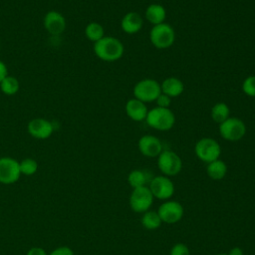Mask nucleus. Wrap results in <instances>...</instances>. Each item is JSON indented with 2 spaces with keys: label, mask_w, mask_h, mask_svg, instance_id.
Instances as JSON below:
<instances>
[{
  "label": "nucleus",
  "mask_w": 255,
  "mask_h": 255,
  "mask_svg": "<svg viewBox=\"0 0 255 255\" xmlns=\"http://www.w3.org/2000/svg\"><path fill=\"white\" fill-rule=\"evenodd\" d=\"M95 55L102 61L115 62L120 60L125 52L124 44L113 36H104L94 43Z\"/></svg>",
  "instance_id": "1"
},
{
  "label": "nucleus",
  "mask_w": 255,
  "mask_h": 255,
  "mask_svg": "<svg viewBox=\"0 0 255 255\" xmlns=\"http://www.w3.org/2000/svg\"><path fill=\"white\" fill-rule=\"evenodd\" d=\"M145 122L157 130H169L175 124V116L170 109L155 107L147 112Z\"/></svg>",
  "instance_id": "2"
},
{
  "label": "nucleus",
  "mask_w": 255,
  "mask_h": 255,
  "mask_svg": "<svg viewBox=\"0 0 255 255\" xmlns=\"http://www.w3.org/2000/svg\"><path fill=\"white\" fill-rule=\"evenodd\" d=\"M149 40L157 49H167L171 47L175 40V32L167 23L153 25L149 32Z\"/></svg>",
  "instance_id": "3"
},
{
  "label": "nucleus",
  "mask_w": 255,
  "mask_h": 255,
  "mask_svg": "<svg viewBox=\"0 0 255 255\" xmlns=\"http://www.w3.org/2000/svg\"><path fill=\"white\" fill-rule=\"evenodd\" d=\"M133 96L143 103L155 102L160 95V84L153 79H143L137 82L133 87Z\"/></svg>",
  "instance_id": "4"
},
{
  "label": "nucleus",
  "mask_w": 255,
  "mask_h": 255,
  "mask_svg": "<svg viewBox=\"0 0 255 255\" xmlns=\"http://www.w3.org/2000/svg\"><path fill=\"white\" fill-rule=\"evenodd\" d=\"M157 166L163 175L174 176L181 171L182 160L176 152L163 149L157 156Z\"/></svg>",
  "instance_id": "5"
},
{
  "label": "nucleus",
  "mask_w": 255,
  "mask_h": 255,
  "mask_svg": "<svg viewBox=\"0 0 255 255\" xmlns=\"http://www.w3.org/2000/svg\"><path fill=\"white\" fill-rule=\"evenodd\" d=\"M194 152L201 161L209 163L219 158L221 147L218 141L214 138L202 137L195 143Z\"/></svg>",
  "instance_id": "6"
},
{
  "label": "nucleus",
  "mask_w": 255,
  "mask_h": 255,
  "mask_svg": "<svg viewBox=\"0 0 255 255\" xmlns=\"http://www.w3.org/2000/svg\"><path fill=\"white\" fill-rule=\"evenodd\" d=\"M219 133L222 138L228 141L240 140L246 133V126L244 122L238 118L229 117L219 124Z\"/></svg>",
  "instance_id": "7"
},
{
  "label": "nucleus",
  "mask_w": 255,
  "mask_h": 255,
  "mask_svg": "<svg viewBox=\"0 0 255 255\" xmlns=\"http://www.w3.org/2000/svg\"><path fill=\"white\" fill-rule=\"evenodd\" d=\"M153 198L148 186H142L133 188L128 202L131 210L137 213H144L152 205Z\"/></svg>",
  "instance_id": "8"
},
{
  "label": "nucleus",
  "mask_w": 255,
  "mask_h": 255,
  "mask_svg": "<svg viewBox=\"0 0 255 255\" xmlns=\"http://www.w3.org/2000/svg\"><path fill=\"white\" fill-rule=\"evenodd\" d=\"M148 188L153 197L164 200L170 198L174 193V184L168 176H153L148 184Z\"/></svg>",
  "instance_id": "9"
},
{
  "label": "nucleus",
  "mask_w": 255,
  "mask_h": 255,
  "mask_svg": "<svg viewBox=\"0 0 255 255\" xmlns=\"http://www.w3.org/2000/svg\"><path fill=\"white\" fill-rule=\"evenodd\" d=\"M21 176L19 161L13 157H0V183H15Z\"/></svg>",
  "instance_id": "10"
},
{
  "label": "nucleus",
  "mask_w": 255,
  "mask_h": 255,
  "mask_svg": "<svg viewBox=\"0 0 255 255\" xmlns=\"http://www.w3.org/2000/svg\"><path fill=\"white\" fill-rule=\"evenodd\" d=\"M156 212L163 223L174 224L180 221L184 210L179 202L174 200H167L158 207Z\"/></svg>",
  "instance_id": "11"
},
{
  "label": "nucleus",
  "mask_w": 255,
  "mask_h": 255,
  "mask_svg": "<svg viewBox=\"0 0 255 255\" xmlns=\"http://www.w3.org/2000/svg\"><path fill=\"white\" fill-rule=\"evenodd\" d=\"M27 130L30 135L38 139H46L50 137L54 131L53 124L42 118L33 119L28 123Z\"/></svg>",
  "instance_id": "12"
},
{
  "label": "nucleus",
  "mask_w": 255,
  "mask_h": 255,
  "mask_svg": "<svg viewBox=\"0 0 255 255\" xmlns=\"http://www.w3.org/2000/svg\"><path fill=\"white\" fill-rule=\"evenodd\" d=\"M137 147L139 152L147 157L158 156L163 150L160 139L151 134L142 135L137 141Z\"/></svg>",
  "instance_id": "13"
},
{
  "label": "nucleus",
  "mask_w": 255,
  "mask_h": 255,
  "mask_svg": "<svg viewBox=\"0 0 255 255\" xmlns=\"http://www.w3.org/2000/svg\"><path fill=\"white\" fill-rule=\"evenodd\" d=\"M44 28L51 35H61L66 30V19L65 17L56 10L47 12L44 16Z\"/></svg>",
  "instance_id": "14"
},
{
  "label": "nucleus",
  "mask_w": 255,
  "mask_h": 255,
  "mask_svg": "<svg viewBox=\"0 0 255 255\" xmlns=\"http://www.w3.org/2000/svg\"><path fill=\"white\" fill-rule=\"evenodd\" d=\"M125 110H126L127 116L134 122H141L145 120L148 112L145 103L135 98L130 99L127 102Z\"/></svg>",
  "instance_id": "15"
},
{
  "label": "nucleus",
  "mask_w": 255,
  "mask_h": 255,
  "mask_svg": "<svg viewBox=\"0 0 255 255\" xmlns=\"http://www.w3.org/2000/svg\"><path fill=\"white\" fill-rule=\"evenodd\" d=\"M143 25L142 17L137 12H128L121 20V28L127 34L137 33Z\"/></svg>",
  "instance_id": "16"
},
{
  "label": "nucleus",
  "mask_w": 255,
  "mask_h": 255,
  "mask_svg": "<svg viewBox=\"0 0 255 255\" xmlns=\"http://www.w3.org/2000/svg\"><path fill=\"white\" fill-rule=\"evenodd\" d=\"M160 89L162 94H165L172 99L180 96L183 93L184 84L176 77H169L160 83Z\"/></svg>",
  "instance_id": "17"
},
{
  "label": "nucleus",
  "mask_w": 255,
  "mask_h": 255,
  "mask_svg": "<svg viewBox=\"0 0 255 255\" xmlns=\"http://www.w3.org/2000/svg\"><path fill=\"white\" fill-rule=\"evenodd\" d=\"M145 19L152 25H157L163 23L166 18L165 8L157 3H152L147 6L144 12Z\"/></svg>",
  "instance_id": "18"
},
{
  "label": "nucleus",
  "mask_w": 255,
  "mask_h": 255,
  "mask_svg": "<svg viewBox=\"0 0 255 255\" xmlns=\"http://www.w3.org/2000/svg\"><path fill=\"white\" fill-rule=\"evenodd\" d=\"M152 178L153 176H150V173L147 170L133 169L128 175V182L132 188H137L146 186Z\"/></svg>",
  "instance_id": "19"
},
{
  "label": "nucleus",
  "mask_w": 255,
  "mask_h": 255,
  "mask_svg": "<svg viewBox=\"0 0 255 255\" xmlns=\"http://www.w3.org/2000/svg\"><path fill=\"white\" fill-rule=\"evenodd\" d=\"M206 172L211 179L220 180L224 178L227 173V165L223 160L218 158L207 163Z\"/></svg>",
  "instance_id": "20"
},
{
  "label": "nucleus",
  "mask_w": 255,
  "mask_h": 255,
  "mask_svg": "<svg viewBox=\"0 0 255 255\" xmlns=\"http://www.w3.org/2000/svg\"><path fill=\"white\" fill-rule=\"evenodd\" d=\"M230 110L229 107L225 103H216L212 108L210 112V117L213 120V122L217 124H221L226 119L229 118Z\"/></svg>",
  "instance_id": "21"
},
{
  "label": "nucleus",
  "mask_w": 255,
  "mask_h": 255,
  "mask_svg": "<svg viewBox=\"0 0 255 255\" xmlns=\"http://www.w3.org/2000/svg\"><path fill=\"white\" fill-rule=\"evenodd\" d=\"M85 36L90 41L96 43L105 36L104 27L98 22H91L85 28Z\"/></svg>",
  "instance_id": "22"
},
{
  "label": "nucleus",
  "mask_w": 255,
  "mask_h": 255,
  "mask_svg": "<svg viewBox=\"0 0 255 255\" xmlns=\"http://www.w3.org/2000/svg\"><path fill=\"white\" fill-rule=\"evenodd\" d=\"M162 221L155 211L147 210L143 213L141 217V224L147 230H154L157 229L161 225Z\"/></svg>",
  "instance_id": "23"
},
{
  "label": "nucleus",
  "mask_w": 255,
  "mask_h": 255,
  "mask_svg": "<svg viewBox=\"0 0 255 255\" xmlns=\"http://www.w3.org/2000/svg\"><path fill=\"white\" fill-rule=\"evenodd\" d=\"M20 88L19 81L13 76H6L3 81L0 83V89L4 95L13 96L18 93Z\"/></svg>",
  "instance_id": "24"
},
{
  "label": "nucleus",
  "mask_w": 255,
  "mask_h": 255,
  "mask_svg": "<svg viewBox=\"0 0 255 255\" xmlns=\"http://www.w3.org/2000/svg\"><path fill=\"white\" fill-rule=\"evenodd\" d=\"M19 166H20L21 174H24L27 176L35 174L36 171L38 170V162L31 157H27L19 161Z\"/></svg>",
  "instance_id": "25"
},
{
  "label": "nucleus",
  "mask_w": 255,
  "mask_h": 255,
  "mask_svg": "<svg viewBox=\"0 0 255 255\" xmlns=\"http://www.w3.org/2000/svg\"><path fill=\"white\" fill-rule=\"evenodd\" d=\"M242 91L246 96L255 98V75L245 78L242 83Z\"/></svg>",
  "instance_id": "26"
},
{
  "label": "nucleus",
  "mask_w": 255,
  "mask_h": 255,
  "mask_svg": "<svg viewBox=\"0 0 255 255\" xmlns=\"http://www.w3.org/2000/svg\"><path fill=\"white\" fill-rule=\"evenodd\" d=\"M170 255H189V249L184 243H176L171 247Z\"/></svg>",
  "instance_id": "27"
},
{
  "label": "nucleus",
  "mask_w": 255,
  "mask_h": 255,
  "mask_svg": "<svg viewBox=\"0 0 255 255\" xmlns=\"http://www.w3.org/2000/svg\"><path fill=\"white\" fill-rule=\"evenodd\" d=\"M155 102H156V105H157L156 107L169 109V107H170V105H171V98L168 97V96L165 95V94L160 93V95L156 98Z\"/></svg>",
  "instance_id": "28"
},
{
  "label": "nucleus",
  "mask_w": 255,
  "mask_h": 255,
  "mask_svg": "<svg viewBox=\"0 0 255 255\" xmlns=\"http://www.w3.org/2000/svg\"><path fill=\"white\" fill-rule=\"evenodd\" d=\"M49 255H75L74 251L68 246H60L54 249Z\"/></svg>",
  "instance_id": "29"
},
{
  "label": "nucleus",
  "mask_w": 255,
  "mask_h": 255,
  "mask_svg": "<svg viewBox=\"0 0 255 255\" xmlns=\"http://www.w3.org/2000/svg\"><path fill=\"white\" fill-rule=\"evenodd\" d=\"M27 255H48L46 251L41 247H32L27 252Z\"/></svg>",
  "instance_id": "30"
},
{
  "label": "nucleus",
  "mask_w": 255,
  "mask_h": 255,
  "mask_svg": "<svg viewBox=\"0 0 255 255\" xmlns=\"http://www.w3.org/2000/svg\"><path fill=\"white\" fill-rule=\"evenodd\" d=\"M8 76V69L6 64L0 60V83L3 81V79Z\"/></svg>",
  "instance_id": "31"
},
{
  "label": "nucleus",
  "mask_w": 255,
  "mask_h": 255,
  "mask_svg": "<svg viewBox=\"0 0 255 255\" xmlns=\"http://www.w3.org/2000/svg\"><path fill=\"white\" fill-rule=\"evenodd\" d=\"M228 255H244L243 250L240 247H233L230 249V251L227 253Z\"/></svg>",
  "instance_id": "32"
},
{
  "label": "nucleus",
  "mask_w": 255,
  "mask_h": 255,
  "mask_svg": "<svg viewBox=\"0 0 255 255\" xmlns=\"http://www.w3.org/2000/svg\"><path fill=\"white\" fill-rule=\"evenodd\" d=\"M216 255H228L227 253H220V254H216Z\"/></svg>",
  "instance_id": "33"
}]
</instances>
